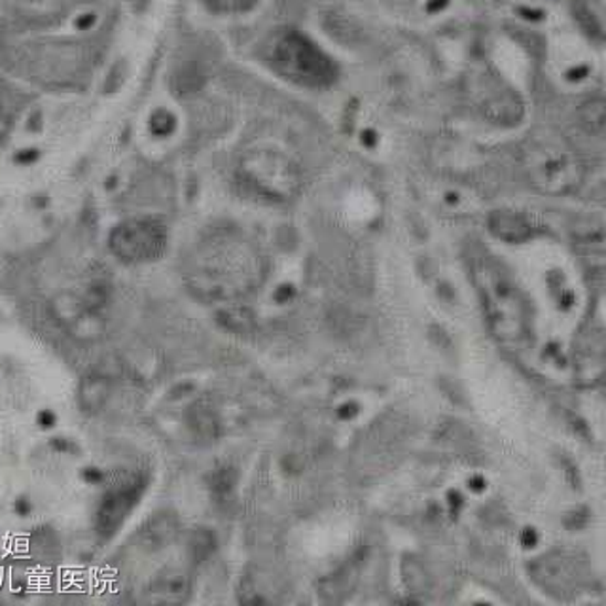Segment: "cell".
<instances>
[{"instance_id":"ba28073f","label":"cell","mask_w":606,"mask_h":606,"mask_svg":"<svg viewBox=\"0 0 606 606\" xmlns=\"http://www.w3.org/2000/svg\"><path fill=\"white\" fill-rule=\"evenodd\" d=\"M536 581L549 589V594H573L582 586V567L568 555L555 554L542 557L533 567Z\"/></svg>"},{"instance_id":"30bf717a","label":"cell","mask_w":606,"mask_h":606,"mask_svg":"<svg viewBox=\"0 0 606 606\" xmlns=\"http://www.w3.org/2000/svg\"><path fill=\"white\" fill-rule=\"evenodd\" d=\"M491 234L495 235L496 239L506 243H523L527 242L535 234L533 222L527 220L520 213L512 210H495L487 220Z\"/></svg>"},{"instance_id":"5bb4252c","label":"cell","mask_w":606,"mask_h":606,"mask_svg":"<svg viewBox=\"0 0 606 606\" xmlns=\"http://www.w3.org/2000/svg\"><path fill=\"white\" fill-rule=\"evenodd\" d=\"M2 131H4V116L0 114V133H2Z\"/></svg>"},{"instance_id":"7c38bea8","label":"cell","mask_w":606,"mask_h":606,"mask_svg":"<svg viewBox=\"0 0 606 606\" xmlns=\"http://www.w3.org/2000/svg\"><path fill=\"white\" fill-rule=\"evenodd\" d=\"M578 120H581L582 130L599 137L605 131V99H587L586 103L578 109Z\"/></svg>"},{"instance_id":"3957f363","label":"cell","mask_w":606,"mask_h":606,"mask_svg":"<svg viewBox=\"0 0 606 606\" xmlns=\"http://www.w3.org/2000/svg\"><path fill=\"white\" fill-rule=\"evenodd\" d=\"M520 165L527 183L544 196H568L581 188L586 176L573 146L549 131H538L523 141Z\"/></svg>"},{"instance_id":"4fadbf2b","label":"cell","mask_w":606,"mask_h":606,"mask_svg":"<svg viewBox=\"0 0 606 606\" xmlns=\"http://www.w3.org/2000/svg\"><path fill=\"white\" fill-rule=\"evenodd\" d=\"M218 12H243L255 4L256 0H205Z\"/></svg>"},{"instance_id":"9c48e42d","label":"cell","mask_w":606,"mask_h":606,"mask_svg":"<svg viewBox=\"0 0 606 606\" xmlns=\"http://www.w3.org/2000/svg\"><path fill=\"white\" fill-rule=\"evenodd\" d=\"M476 105L483 117L501 125L515 124L520 122L523 114V106L517 95L496 82L491 84L490 79L485 80V85L477 90Z\"/></svg>"},{"instance_id":"8992f818","label":"cell","mask_w":606,"mask_h":606,"mask_svg":"<svg viewBox=\"0 0 606 606\" xmlns=\"http://www.w3.org/2000/svg\"><path fill=\"white\" fill-rule=\"evenodd\" d=\"M112 255L125 264H148L165 255L170 232L164 222L152 216H138L117 224L109 237Z\"/></svg>"},{"instance_id":"52a82bcc","label":"cell","mask_w":606,"mask_h":606,"mask_svg":"<svg viewBox=\"0 0 606 606\" xmlns=\"http://www.w3.org/2000/svg\"><path fill=\"white\" fill-rule=\"evenodd\" d=\"M605 373V327L603 315L589 319L574 346V378L582 387L599 386Z\"/></svg>"},{"instance_id":"7a4b0ae2","label":"cell","mask_w":606,"mask_h":606,"mask_svg":"<svg viewBox=\"0 0 606 606\" xmlns=\"http://www.w3.org/2000/svg\"><path fill=\"white\" fill-rule=\"evenodd\" d=\"M469 271L483 317L496 341L509 349L527 346L533 333V314L514 274L487 253L470 256Z\"/></svg>"},{"instance_id":"277c9868","label":"cell","mask_w":606,"mask_h":606,"mask_svg":"<svg viewBox=\"0 0 606 606\" xmlns=\"http://www.w3.org/2000/svg\"><path fill=\"white\" fill-rule=\"evenodd\" d=\"M268 61L279 76L309 90H325L338 80L332 59L298 31L277 34L269 44Z\"/></svg>"},{"instance_id":"8fae6325","label":"cell","mask_w":606,"mask_h":606,"mask_svg":"<svg viewBox=\"0 0 606 606\" xmlns=\"http://www.w3.org/2000/svg\"><path fill=\"white\" fill-rule=\"evenodd\" d=\"M606 0H574V18L589 39L603 42L606 31Z\"/></svg>"},{"instance_id":"5b68a950","label":"cell","mask_w":606,"mask_h":606,"mask_svg":"<svg viewBox=\"0 0 606 606\" xmlns=\"http://www.w3.org/2000/svg\"><path fill=\"white\" fill-rule=\"evenodd\" d=\"M237 175L243 186L268 202H290L300 194V167L275 146L250 148L242 157Z\"/></svg>"},{"instance_id":"6da1fadb","label":"cell","mask_w":606,"mask_h":606,"mask_svg":"<svg viewBox=\"0 0 606 606\" xmlns=\"http://www.w3.org/2000/svg\"><path fill=\"white\" fill-rule=\"evenodd\" d=\"M268 264L260 247L234 228L213 229L184 260V280L199 300L235 301L255 292Z\"/></svg>"}]
</instances>
